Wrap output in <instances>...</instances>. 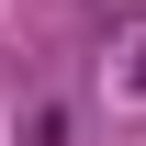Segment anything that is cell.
<instances>
[{
  "label": "cell",
  "mask_w": 146,
  "mask_h": 146,
  "mask_svg": "<svg viewBox=\"0 0 146 146\" xmlns=\"http://www.w3.org/2000/svg\"><path fill=\"white\" fill-rule=\"evenodd\" d=\"M124 101H146V45H135V56H124Z\"/></svg>",
  "instance_id": "1"
}]
</instances>
